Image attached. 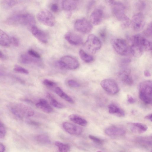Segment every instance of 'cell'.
<instances>
[{"mask_svg": "<svg viewBox=\"0 0 152 152\" xmlns=\"http://www.w3.org/2000/svg\"><path fill=\"white\" fill-rule=\"evenodd\" d=\"M7 23L11 25H23L30 28L35 25V20L34 16L29 13H17L10 16L6 20Z\"/></svg>", "mask_w": 152, "mask_h": 152, "instance_id": "1", "label": "cell"}, {"mask_svg": "<svg viewBox=\"0 0 152 152\" xmlns=\"http://www.w3.org/2000/svg\"><path fill=\"white\" fill-rule=\"evenodd\" d=\"M8 108L14 115L20 118L25 117H31L34 114L33 109L22 103H11L9 105Z\"/></svg>", "mask_w": 152, "mask_h": 152, "instance_id": "2", "label": "cell"}, {"mask_svg": "<svg viewBox=\"0 0 152 152\" xmlns=\"http://www.w3.org/2000/svg\"><path fill=\"white\" fill-rule=\"evenodd\" d=\"M152 81L148 80L141 83L139 85V97L146 104L152 102Z\"/></svg>", "mask_w": 152, "mask_h": 152, "instance_id": "3", "label": "cell"}, {"mask_svg": "<svg viewBox=\"0 0 152 152\" xmlns=\"http://www.w3.org/2000/svg\"><path fill=\"white\" fill-rule=\"evenodd\" d=\"M102 42L96 36L89 34L85 42L84 47L88 53L94 54L99 50L102 46Z\"/></svg>", "mask_w": 152, "mask_h": 152, "instance_id": "4", "label": "cell"}, {"mask_svg": "<svg viewBox=\"0 0 152 152\" xmlns=\"http://www.w3.org/2000/svg\"><path fill=\"white\" fill-rule=\"evenodd\" d=\"M111 43L115 51L121 56H126L130 51L127 43L124 39H113L111 40Z\"/></svg>", "mask_w": 152, "mask_h": 152, "instance_id": "5", "label": "cell"}, {"mask_svg": "<svg viewBox=\"0 0 152 152\" xmlns=\"http://www.w3.org/2000/svg\"><path fill=\"white\" fill-rule=\"evenodd\" d=\"M57 64L62 68L70 70L75 69L79 65L78 60L75 58L68 55L62 57L57 62Z\"/></svg>", "mask_w": 152, "mask_h": 152, "instance_id": "6", "label": "cell"}, {"mask_svg": "<svg viewBox=\"0 0 152 152\" xmlns=\"http://www.w3.org/2000/svg\"><path fill=\"white\" fill-rule=\"evenodd\" d=\"M38 20L43 24L50 27L54 26L56 20L53 15L47 10H43L39 12L37 14Z\"/></svg>", "mask_w": 152, "mask_h": 152, "instance_id": "7", "label": "cell"}, {"mask_svg": "<svg viewBox=\"0 0 152 152\" xmlns=\"http://www.w3.org/2000/svg\"><path fill=\"white\" fill-rule=\"evenodd\" d=\"M100 85L106 91L110 94H115L119 91V88L118 84L113 79H104L101 81Z\"/></svg>", "mask_w": 152, "mask_h": 152, "instance_id": "8", "label": "cell"}, {"mask_svg": "<svg viewBox=\"0 0 152 152\" xmlns=\"http://www.w3.org/2000/svg\"><path fill=\"white\" fill-rule=\"evenodd\" d=\"M74 27L77 31L83 34L89 33L93 28L91 23L85 18L77 20L75 23Z\"/></svg>", "mask_w": 152, "mask_h": 152, "instance_id": "9", "label": "cell"}, {"mask_svg": "<svg viewBox=\"0 0 152 152\" xmlns=\"http://www.w3.org/2000/svg\"><path fill=\"white\" fill-rule=\"evenodd\" d=\"M112 5L113 12L116 18L121 21L126 16L125 7L121 2L114 1H107Z\"/></svg>", "mask_w": 152, "mask_h": 152, "instance_id": "10", "label": "cell"}, {"mask_svg": "<svg viewBox=\"0 0 152 152\" xmlns=\"http://www.w3.org/2000/svg\"><path fill=\"white\" fill-rule=\"evenodd\" d=\"M131 24L132 28L135 31L141 30L145 25V18L142 13L139 12L134 15L131 20Z\"/></svg>", "mask_w": 152, "mask_h": 152, "instance_id": "11", "label": "cell"}, {"mask_svg": "<svg viewBox=\"0 0 152 152\" xmlns=\"http://www.w3.org/2000/svg\"><path fill=\"white\" fill-rule=\"evenodd\" d=\"M131 40L132 44L140 45L143 49L148 51L151 50V42L140 35L137 34L132 36Z\"/></svg>", "mask_w": 152, "mask_h": 152, "instance_id": "12", "label": "cell"}, {"mask_svg": "<svg viewBox=\"0 0 152 152\" xmlns=\"http://www.w3.org/2000/svg\"><path fill=\"white\" fill-rule=\"evenodd\" d=\"M104 132L108 136L116 137L124 135L126 131L125 129L122 127L117 126H112L106 128Z\"/></svg>", "mask_w": 152, "mask_h": 152, "instance_id": "13", "label": "cell"}, {"mask_svg": "<svg viewBox=\"0 0 152 152\" xmlns=\"http://www.w3.org/2000/svg\"><path fill=\"white\" fill-rule=\"evenodd\" d=\"M64 38L69 43L73 45H79L83 42L82 37L79 35L73 32H67L65 34Z\"/></svg>", "mask_w": 152, "mask_h": 152, "instance_id": "14", "label": "cell"}, {"mask_svg": "<svg viewBox=\"0 0 152 152\" xmlns=\"http://www.w3.org/2000/svg\"><path fill=\"white\" fill-rule=\"evenodd\" d=\"M30 30L32 34L40 42L46 43L48 42V37L46 34L35 25L31 27Z\"/></svg>", "mask_w": 152, "mask_h": 152, "instance_id": "15", "label": "cell"}, {"mask_svg": "<svg viewBox=\"0 0 152 152\" xmlns=\"http://www.w3.org/2000/svg\"><path fill=\"white\" fill-rule=\"evenodd\" d=\"M62 126L66 132L72 135H80L82 132L81 128L69 122H64L62 124Z\"/></svg>", "mask_w": 152, "mask_h": 152, "instance_id": "16", "label": "cell"}, {"mask_svg": "<svg viewBox=\"0 0 152 152\" xmlns=\"http://www.w3.org/2000/svg\"><path fill=\"white\" fill-rule=\"evenodd\" d=\"M103 17V11L100 8L95 9L91 14L90 19L91 23L97 25L101 23Z\"/></svg>", "mask_w": 152, "mask_h": 152, "instance_id": "17", "label": "cell"}, {"mask_svg": "<svg viewBox=\"0 0 152 152\" xmlns=\"http://www.w3.org/2000/svg\"><path fill=\"white\" fill-rule=\"evenodd\" d=\"M128 124L130 130L136 133H142L148 129V127L145 124L141 123L131 122Z\"/></svg>", "mask_w": 152, "mask_h": 152, "instance_id": "18", "label": "cell"}, {"mask_svg": "<svg viewBox=\"0 0 152 152\" xmlns=\"http://www.w3.org/2000/svg\"><path fill=\"white\" fill-rule=\"evenodd\" d=\"M135 142L141 146L148 148L151 146L152 136L140 137L136 138Z\"/></svg>", "mask_w": 152, "mask_h": 152, "instance_id": "19", "label": "cell"}, {"mask_svg": "<svg viewBox=\"0 0 152 152\" xmlns=\"http://www.w3.org/2000/svg\"><path fill=\"white\" fill-rule=\"evenodd\" d=\"M36 107L42 111L50 113L53 111V109L48 102L45 99H41L39 102L36 104Z\"/></svg>", "mask_w": 152, "mask_h": 152, "instance_id": "20", "label": "cell"}, {"mask_svg": "<svg viewBox=\"0 0 152 152\" xmlns=\"http://www.w3.org/2000/svg\"><path fill=\"white\" fill-rule=\"evenodd\" d=\"M119 77L121 81L124 84L131 86L133 84V80L130 75V72L128 70H125L119 73Z\"/></svg>", "mask_w": 152, "mask_h": 152, "instance_id": "21", "label": "cell"}, {"mask_svg": "<svg viewBox=\"0 0 152 152\" xmlns=\"http://www.w3.org/2000/svg\"><path fill=\"white\" fill-rule=\"evenodd\" d=\"M108 111L111 114H113L119 117H124L125 115L124 111L122 109L113 104H110L108 107Z\"/></svg>", "mask_w": 152, "mask_h": 152, "instance_id": "22", "label": "cell"}, {"mask_svg": "<svg viewBox=\"0 0 152 152\" xmlns=\"http://www.w3.org/2000/svg\"><path fill=\"white\" fill-rule=\"evenodd\" d=\"M39 59L31 56L28 53L22 54L19 58L20 61L26 64L37 63L39 61Z\"/></svg>", "mask_w": 152, "mask_h": 152, "instance_id": "23", "label": "cell"}, {"mask_svg": "<svg viewBox=\"0 0 152 152\" xmlns=\"http://www.w3.org/2000/svg\"><path fill=\"white\" fill-rule=\"evenodd\" d=\"M61 4L64 10L67 11H71L77 8V3L75 1L63 0L62 1Z\"/></svg>", "mask_w": 152, "mask_h": 152, "instance_id": "24", "label": "cell"}, {"mask_svg": "<svg viewBox=\"0 0 152 152\" xmlns=\"http://www.w3.org/2000/svg\"><path fill=\"white\" fill-rule=\"evenodd\" d=\"M69 118L71 121L74 123L82 126H86L88 123L86 119L77 114H71L69 116Z\"/></svg>", "mask_w": 152, "mask_h": 152, "instance_id": "25", "label": "cell"}, {"mask_svg": "<svg viewBox=\"0 0 152 152\" xmlns=\"http://www.w3.org/2000/svg\"><path fill=\"white\" fill-rule=\"evenodd\" d=\"M10 44V37L5 32L0 29V45L7 47Z\"/></svg>", "mask_w": 152, "mask_h": 152, "instance_id": "26", "label": "cell"}, {"mask_svg": "<svg viewBox=\"0 0 152 152\" xmlns=\"http://www.w3.org/2000/svg\"><path fill=\"white\" fill-rule=\"evenodd\" d=\"M130 50L132 55L136 57H140L143 51V49L140 45L134 44H132Z\"/></svg>", "mask_w": 152, "mask_h": 152, "instance_id": "27", "label": "cell"}, {"mask_svg": "<svg viewBox=\"0 0 152 152\" xmlns=\"http://www.w3.org/2000/svg\"><path fill=\"white\" fill-rule=\"evenodd\" d=\"M55 92L60 97L71 104L74 102L73 100L69 96L65 93L60 88L56 87L54 89Z\"/></svg>", "mask_w": 152, "mask_h": 152, "instance_id": "28", "label": "cell"}, {"mask_svg": "<svg viewBox=\"0 0 152 152\" xmlns=\"http://www.w3.org/2000/svg\"><path fill=\"white\" fill-rule=\"evenodd\" d=\"M79 56L86 63H89L94 60L93 57L85 52L82 49H80L79 51Z\"/></svg>", "mask_w": 152, "mask_h": 152, "instance_id": "29", "label": "cell"}, {"mask_svg": "<svg viewBox=\"0 0 152 152\" xmlns=\"http://www.w3.org/2000/svg\"><path fill=\"white\" fill-rule=\"evenodd\" d=\"M55 145L58 148V152H68L70 149L69 145L59 141H56Z\"/></svg>", "mask_w": 152, "mask_h": 152, "instance_id": "30", "label": "cell"}, {"mask_svg": "<svg viewBox=\"0 0 152 152\" xmlns=\"http://www.w3.org/2000/svg\"><path fill=\"white\" fill-rule=\"evenodd\" d=\"M47 98L50 100V104L54 107L59 108H62L64 107L63 105L58 101L52 94L49 93L47 94Z\"/></svg>", "mask_w": 152, "mask_h": 152, "instance_id": "31", "label": "cell"}, {"mask_svg": "<svg viewBox=\"0 0 152 152\" xmlns=\"http://www.w3.org/2000/svg\"><path fill=\"white\" fill-rule=\"evenodd\" d=\"M36 140L38 142L42 144H48L50 142L49 137L46 135H39L36 137Z\"/></svg>", "mask_w": 152, "mask_h": 152, "instance_id": "32", "label": "cell"}, {"mask_svg": "<svg viewBox=\"0 0 152 152\" xmlns=\"http://www.w3.org/2000/svg\"><path fill=\"white\" fill-rule=\"evenodd\" d=\"M19 1L17 0H4L2 1L1 3L4 7L9 9L17 4Z\"/></svg>", "mask_w": 152, "mask_h": 152, "instance_id": "33", "label": "cell"}, {"mask_svg": "<svg viewBox=\"0 0 152 152\" xmlns=\"http://www.w3.org/2000/svg\"><path fill=\"white\" fill-rule=\"evenodd\" d=\"M121 22V26L123 28H126L131 24V20L126 15L120 21Z\"/></svg>", "mask_w": 152, "mask_h": 152, "instance_id": "34", "label": "cell"}, {"mask_svg": "<svg viewBox=\"0 0 152 152\" xmlns=\"http://www.w3.org/2000/svg\"><path fill=\"white\" fill-rule=\"evenodd\" d=\"M14 70L17 72L23 74H28L29 73V72L27 70L18 65H15Z\"/></svg>", "mask_w": 152, "mask_h": 152, "instance_id": "35", "label": "cell"}, {"mask_svg": "<svg viewBox=\"0 0 152 152\" xmlns=\"http://www.w3.org/2000/svg\"><path fill=\"white\" fill-rule=\"evenodd\" d=\"M89 138L94 142L99 144L102 145L104 142V141L101 139L92 135H89Z\"/></svg>", "mask_w": 152, "mask_h": 152, "instance_id": "36", "label": "cell"}, {"mask_svg": "<svg viewBox=\"0 0 152 152\" xmlns=\"http://www.w3.org/2000/svg\"><path fill=\"white\" fill-rule=\"evenodd\" d=\"M146 6L145 3L143 1H138L135 4V6L139 10H142L144 9Z\"/></svg>", "mask_w": 152, "mask_h": 152, "instance_id": "37", "label": "cell"}, {"mask_svg": "<svg viewBox=\"0 0 152 152\" xmlns=\"http://www.w3.org/2000/svg\"><path fill=\"white\" fill-rule=\"evenodd\" d=\"M10 44L15 47H18L20 44L19 39L15 36H12L10 37Z\"/></svg>", "mask_w": 152, "mask_h": 152, "instance_id": "38", "label": "cell"}, {"mask_svg": "<svg viewBox=\"0 0 152 152\" xmlns=\"http://www.w3.org/2000/svg\"><path fill=\"white\" fill-rule=\"evenodd\" d=\"M31 56L35 58L40 59L41 56L39 54L37 51L32 49L29 50L27 53Z\"/></svg>", "mask_w": 152, "mask_h": 152, "instance_id": "39", "label": "cell"}, {"mask_svg": "<svg viewBox=\"0 0 152 152\" xmlns=\"http://www.w3.org/2000/svg\"><path fill=\"white\" fill-rule=\"evenodd\" d=\"M6 133V129L4 125L0 121V139L4 137Z\"/></svg>", "mask_w": 152, "mask_h": 152, "instance_id": "40", "label": "cell"}, {"mask_svg": "<svg viewBox=\"0 0 152 152\" xmlns=\"http://www.w3.org/2000/svg\"><path fill=\"white\" fill-rule=\"evenodd\" d=\"M144 34L147 37H150L152 35V24L150 23L147 28L143 32Z\"/></svg>", "mask_w": 152, "mask_h": 152, "instance_id": "41", "label": "cell"}, {"mask_svg": "<svg viewBox=\"0 0 152 152\" xmlns=\"http://www.w3.org/2000/svg\"><path fill=\"white\" fill-rule=\"evenodd\" d=\"M67 84L71 87L77 88L80 86V84L75 80L70 79L67 81Z\"/></svg>", "mask_w": 152, "mask_h": 152, "instance_id": "42", "label": "cell"}, {"mask_svg": "<svg viewBox=\"0 0 152 152\" xmlns=\"http://www.w3.org/2000/svg\"><path fill=\"white\" fill-rule=\"evenodd\" d=\"M43 83L45 86L50 87H54L56 86V83L55 82L48 79H44Z\"/></svg>", "mask_w": 152, "mask_h": 152, "instance_id": "43", "label": "cell"}, {"mask_svg": "<svg viewBox=\"0 0 152 152\" xmlns=\"http://www.w3.org/2000/svg\"><path fill=\"white\" fill-rule=\"evenodd\" d=\"M99 36L104 41L105 40L107 34L106 28H102L100 29L99 31Z\"/></svg>", "mask_w": 152, "mask_h": 152, "instance_id": "44", "label": "cell"}, {"mask_svg": "<svg viewBox=\"0 0 152 152\" xmlns=\"http://www.w3.org/2000/svg\"><path fill=\"white\" fill-rule=\"evenodd\" d=\"M51 10L54 12H57L58 10V6L56 3L52 4L50 6Z\"/></svg>", "mask_w": 152, "mask_h": 152, "instance_id": "45", "label": "cell"}, {"mask_svg": "<svg viewBox=\"0 0 152 152\" xmlns=\"http://www.w3.org/2000/svg\"><path fill=\"white\" fill-rule=\"evenodd\" d=\"M127 100L130 104H133L135 101V99L133 97L129 94H128L127 96Z\"/></svg>", "mask_w": 152, "mask_h": 152, "instance_id": "46", "label": "cell"}, {"mask_svg": "<svg viewBox=\"0 0 152 152\" xmlns=\"http://www.w3.org/2000/svg\"><path fill=\"white\" fill-rule=\"evenodd\" d=\"M5 150V148L4 145L0 143V152H4Z\"/></svg>", "mask_w": 152, "mask_h": 152, "instance_id": "47", "label": "cell"}, {"mask_svg": "<svg viewBox=\"0 0 152 152\" xmlns=\"http://www.w3.org/2000/svg\"><path fill=\"white\" fill-rule=\"evenodd\" d=\"M145 118L146 119L152 121V114H150L147 115L145 117Z\"/></svg>", "mask_w": 152, "mask_h": 152, "instance_id": "48", "label": "cell"}, {"mask_svg": "<svg viewBox=\"0 0 152 152\" xmlns=\"http://www.w3.org/2000/svg\"><path fill=\"white\" fill-rule=\"evenodd\" d=\"M144 75L146 77H149L151 76L150 72L148 70H146L144 71Z\"/></svg>", "mask_w": 152, "mask_h": 152, "instance_id": "49", "label": "cell"}, {"mask_svg": "<svg viewBox=\"0 0 152 152\" xmlns=\"http://www.w3.org/2000/svg\"><path fill=\"white\" fill-rule=\"evenodd\" d=\"M30 123L33 125L35 126H39V123L38 122L34 121H31L30 122Z\"/></svg>", "mask_w": 152, "mask_h": 152, "instance_id": "50", "label": "cell"}, {"mask_svg": "<svg viewBox=\"0 0 152 152\" xmlns=\"http://www.w3.org/2000/svg\"><path fill=\"white\" fill-rule=\"evenodd\" d=\"M5 58V56L3 53L0 50V58L3 59Z\"/></svg>", "mask_w": 152, "mask_h": 152, "instance_id": "51", "label": "cell"}, {"mask_svg": "<svg viewBox=\"0 0 152 152\" xmlns=\"http://www.w3.org/2000/svg\"><path fill=\"white\" fill-rule=\"evenodd\" d=\"M97 152H102V151H97Z\"/></svg>", "mask_w": 152, "mask_h": 152, "instance_id": "52", "label": "cell"}, {"mask_svg": "<svg viewBox=\"0 0 152 152\" xmlns=\"http://www.w3.org/2000/svg\"><path fill=\"white\" fill-rule=\"evenodd\" d=\"M151 152H152L151 151Z\"/></svg>", "mask_w": 152, "mask_h": 152, "instance_id": "53", "label": "cell"}]
</instances>
